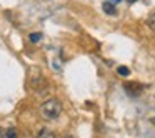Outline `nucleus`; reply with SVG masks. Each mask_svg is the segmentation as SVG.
Listing matches in <instances>:
<instances>
[{
	"mask_svg": "<svg viewBox=\"0 0 155 138\" xmlns=\"http://www.w3.org/2000/svg\"><path fill=\"white\" fill-rule=\"evenodd\" d=\"M62 113V103L57 98H50V100L44 101L40 105V117L45 121H54L60 117Z\"/></svg>",
	"mask_w": 155,
	"mask_h": 138,
	"instance_id": "f257e3e1",
	"label": "nucleus"
},
{
	"mask_svg": "<svg viewBox=\"0 0 155 138\" xmlns=\"http://www.w3.org/2000/svg\"><path fill=\"white\" fill-rule=\"evenodd\" d=\"M5 138H17V130L15 128H8L5 131Z\"/></svg>",
	"mask_w": 155,
	"mask_h": 138,
	"instance_id": "39448f33",
	"label": "nucleus"
},
{
	"mask_svg": "<svg viewBox=\"0 0 155 138\" xmlns=\"http://www.w3.org/2000/svg\"><path fill=\"white\" fill-rule=\"evenodd\" d=\"M37 138H57V135H55L50 128H42L40 133L37 135Z\"/></svg>",
	"mask_w": 155,
	"mask_h": 138,
	"instance_id": "20e7f679",
	"label": "nucleus"
},
{
	"mask_svg": "<svg viewBox=\"0 0 155 138\" xmlns=\"http://www.w3.org/2000/svg\"><path fill=\"white\" fill-rule=\"evenodd\" d=\"M128 2H130V4H134V2H135V0H128Z\"/></svg>",
	"mask_w": 155,
	"mask_h": 138,
	"instance_id": "9d476101",
	"label": "nucleus"
},
{
	"mask_svg": "<svg viewBox=\"0 0 155 138\" xmlns=\"http://www.w3.org/2000/svg\"><path fill=\"white\" fill-rule=\"evenodd\" d=\"M30 85H32V88H34L37 93H45L47 91V87H48V83H47V80L44 78V75L42 73H38V75H32V78H30Z\"/></svg>",
	"mask_w": 155,
	"mask_h": 138,
	"instance_id": "f03ea898",
	"label": "nucleus"
},
{
	"mask_svg": "<svg viewBox=\"0 0 155 138\" xmlns=\"http://www.w3.org/2000/svg\"><path fill=\"white\" fill-rule=\"evenodd\" d=\"M104 12L108 15H117V8H115V5L112 4V2H104Z\"/></svg>",
	"mask_w": 155,
	"mask_h": 138,
	"instance_id": "7ed1b4c3",
	"label": "nucleus"
},
{
	"mask_svg": "<svg viewBox=\"0 0 155 138\" xmlns=\"http://www.w3.org/2000/svg\"><path fill=\"white\" fill-rule=\"evenodd\" d=\"M153 121H155V120H153Z\"/></svg>",
	"mask_w": 155,
	"mask_h": 138,
	"instance_id": "f8f14e48",
	"label": "nucleus"
},
{
	"mask_svg": "<svg viewBox=\"0 0 155 138\" xmlns=\"http://www.w3.org/2000/svg\"><path fill=\"white\" fill-rule=\"evenodd\" d=\"M30 42H34V43H37V42H40V38H42V35L40 34H37V32H34V34H30Z\"/></svg>",
	"mask_w": 155,
	"mask_h": 138,
	"instance_id": "423d86ee",
	"label": "nucleus"
},
{
	"mask_svg": "<svg viewBox=\"0 0 155 138\" xmlns=\"http://www.w3.org/2000/svg\"><path fill=\"white\" fill-rule=\"evenodd\" d=\"M64 138H75V136H72V135H65Z\"/></svg>",
	"mask_w": 155,
	"mask_h": 138,
	"instance_id": "1a4fd4ad",
	"label": "nucleus"
},
{
	"mask_svg": "<svg viewBox=\"0 0 155 138\" xmlns=\"http://www.w3.org/2000/svg\"><path fill=\"white\" fill-rule=\"evenodd\" d=\"M117 72H118V75H122V77H127V75L130 73V70H128L127 67H118Z\"/></svg>",
	"mask_w": 155,
	"mask_h": 138,
	"instance_id": "0eeeda50",
	"label": "nucleus"
},
{
	"mask_svg": "<svg viewBox=\"0 0 155 138\" xmlns=\"http://www.w3.org/2000/svg\"><path fill=\"white\" fill-rule=\"evenodd\" d=\"M148 27L155 30V14H152V15H150V18H148Z\"/></svg>",
	"mask_w": 155,
	"mask_h": 138,
	"instance_id": "6e6552de",
	"label": "nucleus"
},
{
	"mask_svg": "<svg viewBox=\"0 0 155 138\" xmlns=\"http://www.w3.org/2000/svg\"><path fill=\"white\" fill-rule=\"evenodd\" d=\"M112 2H120V0H112Z\"/></svg>",
	"mask_w": 155,
	"mask_h": 138,
	"instance_id": "9b49d317",
	"label": "nucleus"
}]
</instances>
